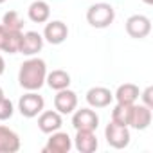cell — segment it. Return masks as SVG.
<instances>
[{
  "label": "cell",
  "instance_id": "6da1fadb",
  "mask_svg": "<svg viewBox=\"0 0 153 153\" xmlns=\"http://www.w3.org/2000/svg\"><path fill=\"white\" fill-rule=\"evenodd\" d=\"M45 78H47V65L43 59L40 58H29L20 65L18 70V83L22 88L29 90V92H36L45 85Z\"/></svg>",
  "mask_w": 153,
  "mask_h": 153
},
{
  "label": "cell",
  "instance_id": "7a4b0ae2",
  "mask_svg": "<svg viewBox=\"0 0 153 153\" xmlns=\"http://www.w3.org/2000/svg\"><path fill=\"white\" fill-rule=\"evenodd\" d=\"M114 20H115V11L106 2L94 4L87 11V22L96 29H106L108 25L114 24Z\"/></svg>",
  "mask_w": 153,
  "mask_h": 153
},
{
  "label": "cell",
  "instance_id": "3957f363",
  "mask_svg": "<svg viewBox=\"0 0 153 153\" xmlns=\"http://www.w3.org/2000/svg\"><path fill=\"white\" fill-rule=\"evenodd\" d=\"M43 106H45L43 97H42L40 94L29 92V90H27V94H24V96L20 97V101H18V112H20L24 117H27V119H33V117L40 115V114L43 112Z\"/></svg>",
  "mask_w": 153,
  "mask_h": 153
},
{
  "label": "cell",
  "instance_id": "277c9868",
  "mask_svg": "<svg viewBox=\"0 0 153 153\" xmlns=\"http://www.w3.org/2000/svg\"><path fill=\"white\" fill-rule=\"evenodd\" d=\"M105 139L108 142V146L115 148V149H123L130 144V130L128 126L117 124V123H108V126L105 128Z\"/></svg>",
  "mask_w": 153,
  "mask_h": 153
},
{
  "label": "cell",
  "instance_id": "5b68a950",
  "mask_svg": "<svg viewBox=\"0 0 153 153\" xmlns=\"http://www.w3.org/2000/svg\"><path fill=\"white\" fill-rule=\"evenodd\" d=\"M72 126L74 130H88V131H94L97 130L99 126V117L94 110L90 108H81V110H74L72 112Z\"/></svg>",
  "mask_w": 153,
  "mask_h": 153
},
{
  "label": "cell",
  "instance_id": "8992f818",
  "mask_svg": "<svg viewBox=\"0 0 153 153\" xmlns=\"http://www.w3.org/2000/svg\"><path fill=\"white\" fill-rule=\"evenodd\" d=\"M126 33L135 38V40H142L151 33V22L148 16L144 15H131L126 20Z\"/></svg>",
  "mask_w": 153,
  "mask_h": 153
},
{
  "label": "cell",
  "instance_id": "52a82bcc",
  "mask_svg": "<svg viewBox=\"0 0 153 153\" xmlns=\"http://www.w3.org/2000/svg\"><path fill=\"white\" fill-rule=\"evenodd\" d=\"M54 108H56V112H59L63 115L72 114L78 108V94L68 88L58 90V94L54 96Z\"/></svg>",
  "mask_w": 153,
  "mask_h": 153
},
{
  "label": "cell",
  "instance_id": "ba28073f",
  "mask_svg": "<svg viewBox=\"0 0 153 153\" xmlns=\"http://www.w3.org/2000/svg\"><path fill=\"white\" fill-rule=\"evenodd\" d=\"M68 36V27L67 24H63L61 20H52L49 24H45L43 29V40H47L51 45H59L67 40Z\"/></svg>",
  "mask_w": 153,
  "mask_h": 153
},
{
  "label": "cell",
  "instance_id": "9c48e42d",
  "mask_svg": "<svg viewBox=\"0 0 153 153\" xmlns=\"http://www.w3.org/2000/svg\"><path fill=\"white\" fill-rule=\"evenodd\" d=\"M43 49V36L36 31H27L22 33V42H20V54L24 56H36Z\"/></svg>",
  "mask_w": 153,
  "mask_h": 153
},
{
  "label": "cell",
  "instance_id": "30bf717a",
  "mask_svg": "<svg viewBox=\"0 0 153 153\" xmlns=\"http://www.w3.org/2000/svg\"><path fill=\"white\" fill-rule=\"evenodd\" d=\"M72 149V139L65 131H52L51 139L47 140V146L43 148L45 153H68Z\"/></svg>",
  "mask_w": 153,
  "mask_h": 153
},
{
  "label": "cell",
  "instance_id": "8fae6325",
  "mask_svg": "<svg viewBox=\"0 0 153 153\" xmlns=\"http://www.w3.org/2000/svg\"><path fill=\"white\" fill-rule=\"evenodd\" d=\"M151 119H153L151 108H148L146 105H135L133 103L131 115H130V124L128 126H131L135 130H146L151 124Z\"/></svg>",
  "mask_w": 153,
  "mask_h": 153
},
{
  "label": "cell",
  "instance_id": "7c38bea8",
  "mask_svg": "<svg viewBox=\"0 0 153 153\" xmlns=\"http://www.w3.org/2000/svg\"><path fill=\"white\" fill-rule=\"evenodd\" d=\"M63 124V119H61V114L56 112V110H43L40 115H38V128L40 131L51 135L52 131H58Z\"/></svg>",
  "mask_w": 153,
  "mask_h": 153
},
{
  "label": "cell",
  "instance_id": "4fadbf2b",
  "mask_svg": "<svg viewBox=\"0 0 153 153\" xmlns=\"http://www.w3.org/2000/svg\"><path fill=\"white\" fill-rule=\"evenodd\" d=\"M99 142L94 131L88 130H78L76 131V139H74V148L79 153H94L97 149Z\"/></svg>",
  "mask_w": 153,
  "mask_h": 153
},
{
  "label": "cell",
  "instance_id": "5bb4252c",
  "mask_svg": "<svg viewBox=\"0 0 153 153\" xmlns=\"http://www.w3.org/2000/svg\"><path fill=\"white\" fill-rule=\"evenodd\" d=\"M114 99V94L105 87H92L87 92V103L92 108H106Z\"/></svg>",
  "mask_w": 153,
  "mask_h": 153
},
{
  "label": "cell",
  "instance_id": "9a60e30c",
  "mask_svg": "<svg viewBox=\"0 0 153 153\" xmlns=\"http://www.w3.org/2000/svg\"><path fill=\"white\" fill-rule=\"evenodd\" d=\"M18 149H20L18 133L0 124V153H16Z\"/></svg>",
  "mask_w": 153,
  "mask_h": 153
},
{
  "label": "cell",
  "instance_id": "2e32d148",
  "mask_svg": "<svg viewBox=\"0 0 153 153\" xmlns=\"http://www.w3.org/2000/svg\"><path fill=\"white\" fill-rule=\"evenodd\" d=\"M27 16L34 24H45L51 18V6L45 0H34L27 9Z\"/></svg>",
  "mask_w": 153,
  "mask_h": 153
},
{
  "label": "cell",
  "instance_id": "e0dca14e",
  "mask_svg": "<svg viewBox=\"0 0 153 153\" xmlns=\"http://www.w3.org/2000/svg\"><path fill=\"white\" fill-rule=\"evenodd\" d=\"M139 87L133 85V83H124V85H119L117 92L114 94L115 101L117 103H123V105H133L137 99H139Z\"/></svg>",
  "mask_w": 153,
  "mask_h": 153
},
{
  "label": "cell",
  "instance_id": "ac0fdd59",
  "mask_svg": "<svg viewBox=\"0 0 153 153\" xmlns=\"http://www.w3.org/2000/svg\"><path fill=\"white\" fill-rule=\"evenodd\" d=\"M45 83L52 88V90H63V88H68L70 87V74L65 72V70H52L47 74L45 78Z\"/></svg>",
  "mask_w": 153,
  "mask_h": 153
},
{
  "label": "cell",
  "instance_id": "d6986e66",
  "mask_svg": "<svg viewBox=\"0 0 153 153\" xmlns=\"http://www.w3.org/2000/svg\"><path fill=\"white\" fill-rule=\"evenodd\" d=\"M131 106L133 105H123V103H117L112 110V121L117 123V124H123V126H128L130 124V115H131Z\"/></svg>",
  "mask_w": 153,
  "mask_h": 153
},
{
  "label": "cell",
  "instance_id": "ffe728a7",
  "mask_svg": "<svg viewBox=\"0 0 153 153\" xmlns=\"http://www.w3.org/2000/svg\"><path fill=\"white\" fill-rule=\"evenodd\" d=\"M2 25L9 31H22L24 29V20L16 11H7L2 18Z\"/></svg>",
  "mask_w": 153,
  "mask_h": 153
},
{
  "label": "cell",
  "instance_id": "44dd1931",
  "mask_svg": "<svg viewBox=\"0 0 153 153\" xmlns=\"http://www.w3.org/2000/svg\"><path fill=\"white\" fill-rule=\"evenodd\" d=\"M15 114V106L7 97H0V121H7Z\"/></svg>",
  "mask_w": 153,
  "mask_h": 153
},
{
  "label": "cell",
  "instance_id": "7402d4cb",
  "mask_svg": "<svg viewBox=\"0 0 153 153\" xmlns=\"http://www.w3.org/2000/svg\"><path fill=\"white\" fill-rule=\"evenodd\" d=\"M139 96H140V97H142V101H144L142 105H146L148 108H151V110H153V87H148V88H146L142 94H139Z\"/></svg>",
  "mask_w": 153,
  "mask_h": 153
},
{
  "label": "cell",
  "instance_id": "603a6c76",
  "mask_svg": "<svg viewBox=\"0 0 153 153\" xmlns=\"http://www.w3.org/2000/svg\"><path fill=\"white\" fill-rule=\"evenodd\" d=\"M7 34H9V29H6L2 24H0V51H4V45H6Z\"/></svg>",
  "mask_w": 153,
  "mask_h": 153
},
{
  "label": "cell",
  "instance_id": "cb8c5ba5",
  "mask_svg": "<svg viewBox=\"0 0 153 153\" xmlns=\"http://www.w3.org/2000/svg\"><path fill=\"white\" fill-rule=\"evenodd\" d=\"M4 70H6V61H4V58L0 56V76L4 74Z\"/></svg>",
  "mask_w": 153,
  "mask_h": 153
},
{
  "label": "cell",
  "instance_id": "d4e9b609",
  "mask_svg": "<svg viewBox=\"0 0 153 153\" xmlns=\"http://www.w3.org/2000/svg\"><path fill=\"white\" fill-rule=\"evenodd\" d=\"M142 2H144V4H148V6H151V4H153V0H142Z\"/></svg>",
  "mask_w": 153,
  "mask_h": 153
},
{
  "label": "cell",
  "instance_id": "484cf974",
  "mask_svg": "<svg viewBox=\"0 0 153 153\" xmlns=\"http://www.w3.org/2000/svg\"><path fill=\"white\" fill-rule=\"evenodd\" d=\"M0 97H4V90H2V87H0Z\"/></svg>",
  "mask_w": 153,
  "mask_h": 153
},
{
  "label": "cell",
  "instance_id": "4316f807",
  "mask_svg": "<svg viewBox=\"0 0 153 153\" xmlns=\"http://www.w3.org/2000/svg\"><path fill=\"white\" fill-rule=\"evenodd\" d=\"M4 2H6V0H0V4H4Z\"/></svg>",
  "mask_w": 153,
  "mask_h": 153
}]
</instances>
